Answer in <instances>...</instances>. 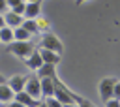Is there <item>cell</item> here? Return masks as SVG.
<instances>
[{
	"label": "cell",
	"instance_id": "cell-1",
	"mask_svg": "<svg viewBox=\"0 0 120 107\" xmlns=\"http://www.w3.org/2000/svg\"><path fill=\"white\" fill-rule=\"evenodd\" d=\"M34 49H38V47H36V43H32L30 39H26V41L13 39L11 43H8V45H6V51H8L9 54H13V56L21 58V60H24L26 56H30V53H32Z\"/></svg>",
	"mask_w": 120,
	"mask_h": 107
},
{
	"label": "cell",
	"instance_id": "cell-2",
	"mask_svg": "<svg viewBox=\"0 0 120 107\" xmlns=\"http://www.w3.org/2000/svg\"><path fill=\"white\" fill-rule=\"evenodd\" d=\"M38 47H47V49H52V51H56V53H60V54H62V51H64V45H62L60 38L54 36L52 32H43Z\"/></svg>",
	"mask_w": 120,
	"mask_h": 107
},
{
	"label": "cell",
	"instance_id": "cell-3",
	"mask_svg": "<svg viewBox=\"0 0 120 107\" xmlns=\"http://www.w3.org/2000/svg\"><path fill=\"white\" fill-rule=\"evenodd\" d=\"M114 84H116V79L114 77H103L98 84V92H99V98L103 103H107L111 98H112V90H114Z\"/></svg>",
	"mask_w": 120,
	"mask_h": 107
},
{
	"label": "cell",
	"instance_id": "cell-4",
	"mask_svg": "<svg viewBox=\"0 0 120 107\" xmlns=\"http://www.w3.org/2000/svg\"><path fill=\"white\" fill-rule=\"evenodd\" d=\"M24 90L30 94V96H34L36 99H41V79L38 77V73H34V75H28V81H26V86H24Z\"/></svg>",
	"mask_w": 120,
	"mask_h": 107
},
{
	"label": "cell",
	"instance_id": "cell-5",
	"mask_svg": "<svg viewBox=\"0 0 120 107\" xmlns=\"http://www.w3.org/2000/svg\"><path fill=\"white\" fill-rule=\"evenodd\" d=\"M24 64H26V68H28V69H32V71H36V69L43 64V56H41V53H39V47H38V49H34V51L30 53V56H26V58H24Z\"/></svg>",
	"mask_w": 120,
	"mask_h": 107
},
{
	"label": "cell",
	"instance_id": "cell-6",
	"mask_svg": "<svg viewBox=\"0 0 120 107\" xmlns=\"http://www.w3.org/2000/svg\"><path fill=\"white\" fill-rule=\"evenodd\" d=\"M4 19H6V24H8V26L17 28V26H21V24H22L24 15H19V13H15L13 9H8V11L4 13Z\"/></svg>",
	"mask_w": 120,
	"mask_h": 107
},
{
	"label": "cell",
	"instance_id": "cell-7",
	"mask_svg": "<svg viewBox=\"0 0 120 107\" xmlns=\"http://www.w3.org/2000/svg\"><path fill=\"white\" fill-rule=\"evenodd\" d=\"M39 53H41V56H43V62H51V64H60V60H62V54L60 53H56V51H52V49H47V47H39Z\"/></svg>",
	"mask_w": 120,
	"mask_h": 107
},
{
	"label": "cell",
	"instance_id": "cell-8",
	"mask_svg": "<svg viewBox=\"0 0 120 107\" xmlns=\"http://www.w3.org/2000/svg\"><path fill=\"white\" fill-rule=\"evenodd\" d=\"M54 77H41V94H43V98L45 96H54V90H56Z\"/></svg>",
	"mask_w": 120,
	"mask_h": 107
},
{
	"label": "cell",
	"instance_id": "cell-9",
	"mask_svg": "<svg viewBox=\"0 0 120 107\" xmlns=\"http://www.w3.org/2000/svg\"><path fill=\"white\" fill-rule=\"evenodd\" d=\"M15 99V90L8 83H0V103H11Z\"/></svg>",
	"mask_w": 120,
	"mask_h": 107
},
{
	"label": "cell",
	"instance_id": "cell-10",
	"mask_svg": "<svg viewBox=\"0 0 120 107\" xmlns=\"http://www.w3.org/2000/svg\"><path fill=\"white\" fill-rule=\"evenodd\" d=\"M41 15V2H26L24 19H38Z\"/></svg>",
	"mask_w": 120,
	"mask_h": 107
},
{
	"label": "cell",
	"instance_id": "cell-11",
	"mask_svg": "<svg viewBox=\"0 0 120 107\" xmlns=\"http://www.w3.org/2000/svg\"><path fill=\"white\" fill-rule=\"evenodd\" d=\"M26 81H28V77H26V75H11V77L8 79V84H9L15 92H21V90H24Z\"/></svg>",
	"mask_w": 120,
	"mask_h": 107
},
{
	"label": "cell",
	"instance_id": "cell-12",
	"mask_svg": "<svg viewBox=\"0 0 120 107\" xmlns=\"http://www.w3.org/2000/svg\"><path fill=\"white\" fill-rule=\"evenodd\" d=\"M38 77H54L56 75V64H51V62H43L38 69H36Z\"/></svg>",
	"mask_w": 120,
	"mask_h": 107
},
{
	"label": "cell",
	"instance_id": "cell-13",
	"mask_svg": "<svg viewBox=\"0 0 120 107\" xmlns=\"http://www.w3.org/2000/svg\"><path fill=\"white\" fill-rule=\"evenodd\" d=\"M13 39H15V32H13V28L8 26V24L2 26V28H0V43H6V45H8V43H11Z\"/></svg>",
	"mask_w": 120,
	"mask_h": 107
},
{
	"label": "cell",
	"instance_id": "cell-14",
	"mask_svg": "<svg viewBox=\"0 0 120 107\" xmlns=\"http://www.w3.org/2000/svg\"><path fill=\"white\" fill-rule=\"evenodd\" d=\"M22 26L32 34V36H38V34H41L39 32V24H38V19H24L22 21Z\"/></svg>",
	"mask_w": 120,
	"mask_h": 107
},
{
	"label": "cell",
	"instance_id": "cell-15",
	"mask_svg": "<svg viewBox=\"0 0 120 107\" xmlns=\"http://www.w3.org/2000/svg\"><path fill=\"white\" fill-rule=\"evenodd\" d=\"M13 32H15V39H19V41H26V39H30V32L21 24V26H17V28H13Z\"/></svg>",
	"mask_w": 120,
	"mask_h": 107
},
{
	"label": "cell",
	"instance_id": "cell-16",
	"mask_svg": "<svg viewBox=\"0 0 120 107\" xmlns=\"http://www.w3.org/2000/svg\"><path fill=\"white\" fill-rule=\"evenodd\" d=\"M38 24H39V32H41V34L51 30V24H49V21H47L45 17H41V15L38 17Z\"/></svg>",
	"mask_w": 120,
	"mask_h": 107
},
{
	"label": "cell",
	"instance_id": "cell-17",
	"mask_svg": "<svg viewBox=\"0 0 120 107\" xmlns=\"http://www.w3.org/2000/svg\"><path fill=\"white\" fill-rule=\"evenodd\" d=\"M9 9H13L15 13H19V15H24V9H26V0H22V2H19V4H15L13 8H9Z\"/></svg>",
	"mask_w": 120,
	"mask_h": 107
},
{
	"label": "cell",
	"instance_id": "cell-18",
	"mask_svg": "<svg viewBox=\"0 0 120 107\" xmlns=\"http://www.w3.org/2000/svg\"><path fill=\"white\" fill-rule=\"evenodd\" d=\"M112 96L120 99V81H116V84H114V90H112Z\"/></svg>",
	"mask_w": 120,
	"mask_h": 107
},
{
	"label": "cell",
	"instance_id": "cell-19",
	"mask_svg": "<svg viewBox=\"0 0 120 107\" xmlns=\"http://www.w3.org/2000/svg\"><path fill=\"white\" fill-rule=\"evenodd\" d=\"M8 8H9L8 6V0H0V13H6Z\"/></svg>",
	"mask_w": 120,
	"mask_h": 107
},
{
	"label": "cell",
	"instance_id": "cell-20",
	"mask_svg": "<svg viewBox=\"0 0 120 107\" xmlns=\"http://www.w3.org/2000/svg\"><path fill=\"white\" fill-rule=\"evenodd\" d=\"M6 26V19H4V13H0V28Z\"/></svg>",
	"mask_w": 120,
	"mask_h": 107
},
{
	"label": "cell",
	"instance_id": "cell-21",
	"mask_svg": "<svg viewBox=\"0 0 120 107\" xmlns=\"http://www.w3.org/2000/svg\"><path fill=\"white\" fill-rule=\"evenodd\" d=\"M0 83H8V79H6V77H4L2 73H0Z\"/></svg>",
	"mask_w": 120,
	"mask_h": 107
},
{
	"label": "cell",
	"instance_id": "cell-22",
	"mask_svg": "<svg viewBox=\"0 0 120 107\" xmlns=\"http://www.w3.org/2000/svg\"><path fill=\"white\" fill-rule=\"evenodd\" d=\"M82 2H84V0H75V4H77V6H81Z\"/></svg>",
	"mask_w": 120,
	"mask_h": 107
},
{
	"label": "cell",
	"instance_id": "cell-23",
	"mask_svg": "<svg viewBox=\"0 0 120 107\" xmlns=\"http://www.w3.org/2000/svg\"><path fill=\"white\" fill-rule=\"evenodd\" d=\"M26 2H41V0H26Z\"/></svg>",
	"mask_w": 120,
	"mask_h": 107
}]
</instances>
